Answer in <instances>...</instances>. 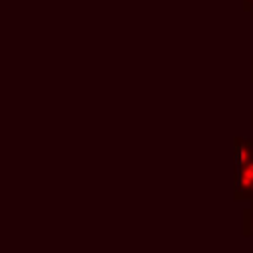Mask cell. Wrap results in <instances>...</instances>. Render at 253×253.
Segmentation results:
<instances>
[{
    "label": "cell",
    "mask_w": 253,
    "mask_h": 253,
    "mask_svg": "<svg viewBox=\"0 0 253 253\" xmlns=\"http://www.w3.org/2000/svg\"><path fill=\"white\" fill-rule=\"evenodd\" d=\"M235 200H253V154L235 162Z\"/></svg>",
    "instance_id": "6da1fadb"
},
{
    "label": "cell",
    "mask_w": 253,
    "mask_h": 253,
    "mask_svg": "<svg viewBox=\"0 0 253 253\" xmlns=\"http://www.w3.org/2000/svg\"><path fill=\"white\" fill-rule=\"evenodd\" d=\"M243 233L253 235V206L243 211Z\"/></svg>",
    "instance_id": "7a4b0ae2"
},
{
    "label": "cell",
    "mask_w": 253,
    "mask_h": 253,
    "mask_svg": "<svg viewBox=\"0 0 253 253\" xmlns=\"http://www.w3.org/2000/svg\"><path fill=\"white\" fill-rule=\"evenodd\" d=\"M241 6H243V10L253 18V0H241Z\"/></svg>",
    "instance_id": "3957f363"
},
{
    "label": "cell",
    "mask_w": 253,
    "mask_h": 253,
    "mask_svg": "<svg viewBox=\"0 0 253 253\" xmlns=\"http://www.w3.org/2000/svg\"><path fill=\"white\" fill-rule=\"evenodd\" d=\"M251 81H253V57H251Z\"/></svg>",
    "instance_id": "277c9868"
},
{
    "label": "cell",
    "mask_w": 253,
    "mask_h": 253,
    "mask_svg": "<svg viewBox=\"0 0 253 253\" xmlns=\"http://www.w3.org/2000/svg\"><path fill=\"white\" fill-rule=\"evenodd\" d=\"M251 125H253V115H251Z\"/></svg>",
    "instance_id": "5b68a950"
}]
</instances>
